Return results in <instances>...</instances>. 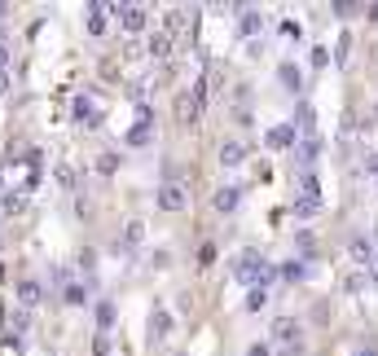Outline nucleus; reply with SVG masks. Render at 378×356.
Returning <instances> with one entry per match:
<instances>
[{
  "instance_id": "f257e3e1",
  "label": "nucleus",
  "mask_w": 378,
  "mask_h": 356,
  "mask_svg": "<svg viewBox=\"0 0 378 356\" xmlns=\"http://www.w3.org/2000/svg\"><path fill=\"white\" fill-rule=\"evenodd\" d=\"M234 278H238L242 286H259V290H269V286L277 282V268L264 260V255L246 251V255H238V264H234Z\"/></svg>"
},
{
  "instance_id": "f03ea898",
  "label": "nucleus",
  "mask_w": 378,
  "mask_h": 356,
  "mask_svg": "<svg viewBox=\"0 0 378 356\" xmlns=\"http://www.w3.org/2000/svg\"><path fill=\"white\" fill-rule=\"evenodd\" d=\"M110 13L119 18V27L128 31V36H141V31L150 27V9L137 5V0H128V5H110Z\"/></svg>"
},
{
  "instance_id": "7ed1b4c3",
  "label": "nucleus",
  "mask_w": 378,
  "mask_h": 356,
  "mask_svg": "<svg viewBox=\"0 0 378 356\" xmlns=\"http://www.w3.org/2000/svg\"><path fill=\"white\" fill-rule=\"evenodd\" d=\"M203 102H207V84H194L189 93H176V119L180 123H194L203 115Z\"/></svg>"
},
{
  "instance_id": "20e7f679",
  "label": "nucleus",
  "mask_w": 378,
  "mask_h": 356,
  "mask_svg": "<svg viewBox=\"0 0 378 356\" xmlns=\"http://www.w3.org/2000/svg\"><path fill=\"white\" fill-rule=\"evenodd\" d=\"M154 203H158V212H180V207L189 203V189L180 181H163L158 193H154Z\"/></svg>"
},
{
  "instance_id": "39448f33",
  "label": "nucleus",
  "mask_w": 378,
  "mask_h": 356,
  "mask_svg": "<svg viewBox=\"0 0 378 356\" xmlns=\"http://www.w3.org/2000/svg\"><path fill=\"white\" fill-rule=\"evenodd\" d=\"M321 150H325V141H321L317 132H312V137H304V141H295V163H299V167L308 172V167L321 158Z\"/></svg>"
},
{
  "instance_id": "423d86ee",
  "label": "nucleus",
  "mask_w": 378,
  "mask_h": 356,
  "mask_svg": "<svg viewBox=\"0 0 378 356\" xmlns=\"http://www.w3.org/2000/svg\"><path fill=\"white\" fill-rule=\"evenodd\" d=\"M238 9V31L242 36H259V31H264V13L259 9H251V5H234Z\"/></svg>"
},
{
  "instance_id": "0eeeda50",
  "label": "nucleus",
  "mask_w": 378,
  "mask_h": 356,
  "mask_svg": "<svg viewBox=\"0 0 378 356\" xmlns=\"http://www.w3.org/2000/svg\"><path fill=\"white\" fill-rule=\"evenodd\" d=\"M264 141H269V150H295V141H299V132H295L290 123H273Z\"/></svg>"
},
{
  "instance_id": "6e6552de",
  "label": "nucleus",
  "mask_w": 378,
  "mask_h": 356,
  "mask_svg": "<svg viewBox=\"0 0 378 356\" xmlns=\"http://www.w3.org/2000/svg\"><path fill=\"white\" fill-rule=\"evenodd\" d=\"M238 203H242V185H220L211 193V207H216V212H238Z\"/></svg>"
},
{
  "instance_id": "1a4fd4ad",
  "label": "nucleus",
  "mask_w": 378,
  "mask_h": 356,
  "mask_svg": "<svg viewBox=\"0 0 378 356\" xmlns=\"http://www.w3.org/2000/svg\"><path fill=\"white\" fill-rule=\"evenodd\" d=\"M290 128H295V132H304V137H312V132H317V106H312V102H299Z\"/></svg>"
},
{
  "instance_id": "9d476101",
  "label": "nucleus",
  "mask_w": 378,
  "mask_h": 356,
  "mask_svg": "<svg viewBox=\"0 0 378 356\" xmlns=\"http://www.w3.org/2000/svg\"><path fill=\"white\" fill-rule=\"evenodd\" d=\"M18 303H22V313H27V308H40V303H44V286L31 282V278L18 282Z\"/></svg>"
},
{
  "instance_id": "9b49d317",
  "label": "nucleus",
  "mask_w": 378,
  "mask_h": 356,
  "mask_svg": "<svg viewBox=\"0 0 378 356\" xmlns=\"http://www.w3.org/2000/svg\"><path fill=\"white\" fill-rule=\"evenodd\" d=\"M172 44H176V40H168L163 31H154V36L145 40V48H141V53H150L154 62H168V57H172Z\"/></svg>"
},
{
  "instance_id": "f8f14e48",
  "label": "nucleus",
  "mask_w": 378,
  "mask_h": 356,
  "mask_svg": "<svg viewBox=\"0 0 378 356\" xmlns=\"http://www.w3.org/2000/svg\"><path fill=\"white\" fill-rule=\"evenodd\" d=\"M220 163L224 167H242L246 163V145L242 141H220Z\"/></svg>"
},
{
  "instance_id": "ddd939ff",
  "label": "nucleus",
  "mask_w": 378,
  "mask_h": 356,
  "mask_svg": "<svg viewBox=\"0 0 378 356\" xmlns=\"http://www.w3.org/2000/svg\"><path fill=\"white\" fill-rule=\"evenodd\" d=\"M277 79H282L286 93H299V88H304V75H299V67H295V62H282V67H277Z\"/></svg>"
},
{
  "instance_id": "4468645a",
  "label": "nucleus",
  "mask_w": 378,
  "mask_h": 356,
  "mask_svg": "<svg viewBox=\"0 0 378 356\" xmlns=\"http://www.w3.org/2000/svg\"><path fill=\"white\" fill-rule=\"evenodd\" d=\"M168 330H172V313L168 308H154L150 313V338H163Z\"/></svg>"
},
{
  "instance_id": "2eb2a0df",
  "label": "nucleus",
  "mask_w": 378,
  "mask_h": 356,
  "mask_svg": "<svg viewBox=\"0 0 378 356\" xmlns=\"http://www.w3.org/2000/svg\"><path fill=\"white\" fill-rule=\"evenodd\" d=\"M62 299H67L71 308H79V303H88V286L84 282H67L62 286Z\"/></svg>"
},
{
  "instance_id": "dca6fc26",
  "label": "nucleus",
  "mask_w": 378,
  "mask_h": 356,
  "mask_svg": "<svg viewBox=\"0 0 378 356\" xmlns=\"http://www.w3.org/2000/svg\"><path fill=\"white\" fill-rule=\"evenodd\" d=\"M277 278H282V282H304L308 278V264L304 260H286L282 268H277Z\"/></svg>"
},
{
  "instance_id": "f3484780",
  "label": "nucleus",
  "mask_w": 378,
  "mask_h": 356,
  "mask_svg": "<svg viewBox=\"0 0 378 356\" xmlns=\"http://www.w3.org/2000/svg\"><path fill=\"white\" fill-rule=\"evenodd\" d=\"M53 181H58L62 189H79V172H75L71 163H58V167H53Z\"/></svg>"
},
{
  "instance_id": "a211bd4d",
  "label": "nucleus",
  "mask_w": 378,
  "mask_h": 356,
  "mask_svg": "<svg viewBox=\"0 0 378 356\" xmlns=\"http://www.w3.org/2000/svg\"><path fill=\"white\" fill-rule=\"evenodd\" d=\"M348 255H352L356 264H370V260H374V242H370V238H356L352 247H348Z\"/></svg>"
},
{
  "instance_id": "6ab92c4d",
  "label": "nucleus",
  "mask_w": 378,
  "mask_h": 356,
  "mask_svg": "<svg viewBox=\"0 0 378 356\" xmlns=\"http://www.w3.org/2000/svg\"><path fill=\"white\" fill-rule=\"evenodd\" d=\"M128 145H150L154 141V123H137V128H128Z\"/></svg>"
},
{
  "instance_id": "aec40b11",
  "label": "nucleus",
  "mask_w": 378,
  "mask_h": 356,
  "mask_svg": "<svg viewBox=\"0 0 378 356\" xmlns=\"http://www.w3.org/2000/svg\"><path fill=\"white\" fill-rule=\"evenodd\" d=\"M273 338H282V343H290V338H299V326H295L290 317H277V321H273Z\"/></svg>"
},
{
  "instance_id": "412c9836",
  "label": "nucleus",
  "mask_w": 378,
  "mask_h": 356,
  "mask_svg": "<svg viewBox=\"0 0 378 356\" xmlns=\"http://www.w3.org/2000/svg\"><path fill=\"white\" fill-rule=\"evenodd\" d=\"M97 330H102V334H110V330H114V303H110V299L97 303Z\"/></svg>"
},
{
  "instance_id": "4be33fe9",
  "label": "nucleus",
  "mask_w": 378,
  "mask_h": 356,
  "mask_svg": "<svg viewBox=\"0 0 378 356\" xmlns=\"http://www.w3.org/2000/svg\"><path fill=\"white\" fill-rule=\"evenodd\" d=\"M299 198H317V203H321V181H317L312 172L299 176Z\"/></svg>"
},
{
  "instance_id": "5701e85b",
  "label": "nucleus",
  "mask_w": 378,
  "mask_h": 356,
  "mask_svg": "<svg viewBox=\"0 0 378 356\" xmlns=\"http://www.w3.org/2000/svg\"><path fill=\"white\" fill-rule=\"evenodd\" d=\"M123 242H128V247H141V242H145V220H128L123 224Z\"/></svg>"
},
{
  "instance_id": "b1692460",
  "label": "nucleus",
  "mask_w": 378,
  "mask_h": 356,
  "mask_svg": "<svg viewBox=\"0 0 378 356\" xmlns=\"http://www.w3.org/2000/svg\"><path fill=\"white\" fill-rule=\"evenodd\" d=\"M290 212L299 216V220H308V216H317V212H321V203H317V198H295Z\"/></svg>"
},
{
  "instance_id": "393cba45",
  "label": "nucleus",
  "mask_w": 378,
  "mask_h": 356,
  "mask_svg": "<svg viewBox=\"0 0 378 356\" xmlns=\"http://www.w3.org/2000/svg\"><path fill=\"white\" fill-rule=\"evenodd\" d=\"M330 9L339 13V18H356V13H365V5H356V0H335Z\"/></svg>"
},
{
  "instance_id": "a878e982",
  "label": "nucleus",
  "mask_w": 378,
  "mask_h": 356,
  "mask_svg": "<svg viewBox=\"0 0 378 356\" xmlns=\"http://www.w3.org/2000/svg\"><path fill=\"white\" fill-rule=\"evenodd\" d=\"M264 303H269V290L251 286V295H246V308H251V313H259V308H264Z\"/></svg>"
},
{
  "instance_id": "bb28decb",
  "label": "nucleus",
  "mask_w": 378,
  "mask_h": 356,
  "mask_svg": "<svg viewBox=\"0 0 378 356\" xmlns=\"http://www.w3.org/2000/svg\"><path fill=\"white\" fill-rule=\"evenodd\" d=\"M343 290H348V295H360V290H365V273H348V278H343Z\"/></svg>"
},
{
  "instance_id": "cd10ccee",
  "label": "nucleus",
  "mask_w": 378,
  "mask_h": 356,
  "mask_svg": "<svg viewBox=\"0 0 378 356\" xmlns=\"http://www.w3.org/2000/svg\"><path fill=\"white\" fill-rule=\"evenodd\" d=\"M97 172H102V176H114V172H119V154H102V158H97Z\"/></svg>"
},
{
  "instance_id": "c85d7f7f",
  "label": "nucleus",
  "mask_w": 378,
  "mask_h": 356,
  "mask_svg": "<svg viewBox=\"0 0 378 356\" xmlns=\"http://www.w3.org/2000/svg\"><path fill=\"white\" fill-rule=\"evenodd\" d=\"M0 348L18 356V352H22V334H13V330H9V334H0Z\"/></svg>"
},
{
  "instance_id": "c756f323",
  "label": "nucleus",
  "mask_w": 378,
  "mask_h": 356,
  "mask_svg": "<svg viewBox=\"0 0 378 356\" xmlns=\"http://www.w3.org/2000/svg\"><path fill=\"white\" fill-rule=\"evenodd\" d=\"M216 255H220V251H216V242H203V247H198V264H203V268H207V264H216Z\"/></svg>"
},
{
  "instance_id": "7c9ffc66",
  "label": "nucleus",
  "mask_w": 378,
  "mask_h": 356,
  "mask_svg": "<svg viewBox=\"0 0 378 356\" xmlns=\"http://www.w3.org/2000/svg\"><path fill=\"white\" fill-rule=\"evenodd\" d=\"M93 268H97V251L84 247V251H79V273H93Z\"/></svg>"
},
{
  "instance_id": "2f4dec72",
  "label": "nucleus",
  "mask_w": 378,
  "mask_h": 356,
  "mask_svg": "<svg viewBox=\"0 0 378 356\" xmlns=\"http://www.w3.org/2000/svg\"><path fill=\"white\" fill-rule=\"evenodd\" d=\"M352 53V36H339V48H335V62H348Z\"/></svg>"
},
{
  "instance_id": "473e14b6",
  "label": "nucleus",
  "mask_w": 378,
  "mask_h": 356,
  "mask_svg": "<svg viewBox=\"0 0 378 356\" xmlns=\"http://www.w3.org/2000/svg\"><path fill=\"white\" fill-rule=\"evenodd\" d=\"M93 356H110V334H97L93 338Z\"/></svg>"
},
{
  "instance_id": "72a5a7b5",
  "label": "nucleus",
  "mask_w": 378,
  "mask_h": 356,
  "mask_svg": "<svg viewBox=\"0 0 378 356\" xmlns=\"http://www.w3.org/2000/svg\"><path fill=\"white\" fill-rule=\"evenodd\" d=\"M9 326H13V334H22V330L31 326V317H27V313H13V317H9Z\"/></svg>"
},
{
  "instance_id": "f704fd0d",
  "label": "nucleus",
  "mask_w": 378,
  "mask_h": 356,
  "mask_svg": "<svg viewBox=\"0 0 378 356\" xmlns=\"http://www.w3.org/2000/svg\"><path fill=\"white\" fill-rule=\"evenodd\" d=\"M282 36H290V40H299V36H304V27L295 22V18H286V22H282Z\"/></svg>"
},
{
  "instance_id": "c9c22d12",
  "label": "nucleus",
  "mask_w": 378,
  "mask_h": 356,
  "mask_svg": "<svg viewBox=\"0 0 378 356\" xmlns=\"http://www.w3.org/2000/svg\"><path fill=\"white\" fill-rule=\"evenodd\" d=\"M325 62H330V48L317 44V48H312V67H325Z\"/></svg>"
},
{
  "instance_id": "e433bc0d",
  "label": "nucleus",
  "mask_w": 378,
  "mask_h": 356,
  "mask_svg": "<svg viewBox=\"0 0 378 356\" xmlns=\"http://www.w3.org/2000/svg\"><path fill=\"white\" fill-rule=\"evenodd\" d=\"M295 242H299V247H304V251H312V247H317V238H312L308 229H299V233H295Z\"/></svg>"
},
{
  "instance_id": "4c0bfd02",
  "label": "nucleus",
  "mask_w": 378,
  "mask_h": 356,
  "mask_svg": "<svg viewBox=\"0 0 378 356\" xmlns=\"http://www.w3.org/2000/svg\"><path fill=\"white\" fill-rule=\"evenodd\" d=\"M9 62H13V48H9V44H0V71H9Z\"/></svg>"
},
{
  "instance_id": "58836bf2",
  "label": "nucleus",
  "mask_w": 378,
  "mask_h": 356,
  "mask_svg": "<svg viewBox=\"0 0 378 356\" xmlns=\"http://www.w3.org/2000/svg\"><path fill=\"white\" fill-rule=\"evenodd\" d=\"M246 356H273V348L269 343H251V348H246Z\"/></svg>"
},
{
  "instance_id": "ea45409f",
  "label": "nucleus",
  "mask_w": 378,
  "mask_h": 356,
  "mask_svg": "<svg viewBox=\"0 0 378 356\" xmlns=\"http://www.w3.org/2000/svg\"><path fill=\"white\" fill-rule=\"evenodd\" d=\"M365 268H370V278H365V282H370V286H378V255H374V260H370Z\"/></svg>"
},
{
  "instance_id": "a19ab883",
  "label": "nucleus",
  "mask_w": 378,
  "mask_h": 356,
  "mask_svg": "<svg viewBox=\"0 0 378 356\" xmlns=\"http://www.w3.org/2000/svg\"><path fill=\"white\" fill-rule=\"evenodd\" d=\"M365 172H374V176H378V154H365Z\"/></svg>"
},
{
  "instance_id": "79ce46f5",
  "label": "nucleus",
  "mask_w": 378,
  "mask_h": 356,
  "mask_svg": "<svg viewBox=\"0 0 378 356\" xmlns=\"http://www.w3.org/2000/svg\"><path fill=\"white\" fill-rule=\"evenodd\" d=\"M365 18H370V22H378V0H374V5H365Z\"/></svg>"
},
{
  "instance_id": "37998d69",
  "label": "nucleus",
  "mask_w": 378,
  "mask_h": 356,
  "mask_svg": "<svg viewBox=\"0 0 378 356\" xmlns=\"http://www.w3.org/2000/svg\"><path fill=\"white\" fill-rule=\"evenodd\" d=\"M356 356H378V343H365V348H360Z\"/></svg>"
},
{
  "instance_id": "c03bdc74",
  "label": "nucleus",
  "mask_w": 378,
  "mask_h": 356,
  "mask_svg": "<svg viewBox=\"0 0 378 356\" xmlns=\"http://www.w3.org/2000/svg\"><path fill=\"white\" fill-rule=\"evenodd\" d=\"M9 79H13L9 71H0V93H9Z\"/></svg>"
},
{
  "instance_id": "a18cd8bd",
  "label": "nucleus",
  "mask_w": 378,
  "mask_h": 356,
  "mask_svg": "<svg viewBox=\"0 0 378 356\" xmlns=\"http://www.w3.org/2000/svg\"><path fill=\"white\" fill-rule=\"evenodd\" d=\"M5 13H9V5H5V0H0V18H5Z\"/></svg>"
},
{
  "instance_id": "49530a36",
  "label": "nucleus",
  "mask_w": 378,
  "mask_h": 356,
  "mask_svg": "<svg viewBox=\"0 0 378 356\" xmlns=\"http://www.w3.org/2000/svg\"><path fill=\"white\" fill-rule=\"evenodd\" d=\"M277 356H295V348H286V352H277Z\"/></svg>"
},
{
  "instance_id": "de8ad7c7",
  "label": "nucleus",
  "mask_w": 378,
  "mask_h": 356,
  "mask_svg": "<svg viewBox=\"0 0 378 356\" xmlns=\"http://www.w3.org/2000/svg\"><path fill=\"white\" fill-rule=\"evenodd\" d=\"M0 321H5V317H0ZM0 334H5V326H0Z\"/></svg>"
},
{
  "instance_id": "09e8293b",
  "label": "nucleus",
  "mask_w": 378,
  "mask_h": 356,
  "mask_svg": "<svg viewBox=\"0 0 378 356\" xmlns=\"http://www.w3.org/2000/svg\"><path fill=\"white\" fill-rule=\"evenodd\" d=\"M0 278H5V268H0Z\"/></svg>"
}]
</instances>
